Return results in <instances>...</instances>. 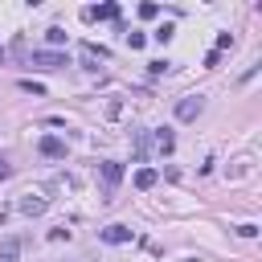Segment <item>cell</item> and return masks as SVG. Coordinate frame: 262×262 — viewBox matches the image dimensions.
<instances>
[{
  "label": "cell",
  "instance_id": "obj_15",
  "mask_svg": "<svg viewBox=\"0 0 262 262\" xmlns=\"http://www.w3.org/2000/svg\"><path fill=\"white\" fill-rule=\"evenodd\" d=\"M45 37H49V45H61V41H66V33H61V29H49Z\"/></svg>",
  "mask_w": 262,
  "mask_h": 262
},
{
  "label": "cell",
  "instance_id": "obj_6",
  "mask_svg": "<svg viewBox=\"0 0 262 262\" xmlns=\"http://www.w3.org/2000/svg\"><path fill=\"white\" fill-rule=\"evenodd\" d=\"M0 262H20V237L16 233L0 237Z\"/></svg>",
  "mask_w": 262,
  "mask_h": 262
},
{
  "label": "cell",
  "instance_id": "obj_2",
  "mask_svg": "<svg viewBox=\"0 0 262 262\" xmlns=\"http://www.w3.org/2000/svg\"><path fill=\"white\" fill-rule=\"evenodd\" d=\"M98 172H102V184H106V196H102V201H111V196H115V188H119V180H123V164L102 160V164H98Z\"/></svg>",
  "mask_w": 262,
  "mask_h": 262
},
{
  "label": "cell",
  "instance_id": "obj_14",
  "mask_svg": "<svg viewBox=\"0 0 262 262\" xmlns=\"http://www.w3.org/2000/svg\"><path fill=\"white\" fill-rule=\"evenodd\" d=\"M143 41H147L143 33H127V45H131V49H143Z\"/></svg>",
  "mask_w": 262,
  "mask_h": 262
},
{
  "label": "cell",
  "instance_id": "obj_11",
  "mask_svg": "<svg viewBox=\"0 0 262 262\" xmlns=\"http://www.w3.org/2000/svg\"><path fill=\"white\" fill-rule=\"evenodd\" d=\"M139 16H143V20H156V16H160V4L143 0V4H139Z\"/></svg>",
  "mask_w": 262,
  "mask_h": 262
},
{
  "label": "cell",
  "instance_id": "obj_4",
  "mask_svg": "<svg viewBox=\"0 0 262 262\" xmlns=\"http://www.w3.org/2000/svg\"><path fill=\"white\" fill-rule=\"evenodd\" d=\"M37 151L49 156V160H66V139H57V135H41V139H37Z\"/></svg>",
  "mask_w": 262,
  "mask_h": 262
},
{
  "label": "cell",
  "instance_id": "obj_8",
  "mask_svg": "<svg viewBox=\"0 0 262 262\" xmlns=\"http://www.w3.org/2000/svg\"><path fill=\"white\" fill-rule=\"evenodd\" d=\"M131 143H135V164H143L147 160V147H151L147 131H131Z\"/></svg>",
  "mask_w": 262,
  "mask_h": 262
},
{
  "label": "cell",
  "instance_id": "obj_3",
  "mask_svg": "<svg viewBox=\"0 0 262 262\" xmlns=\"http://www.w3.org/2000/svg\"><path fill=\"white\" fill-rule=\"evenodd\" d=\"M201 111H205V98H201V94H188V98L176 102V119H184V123H192Z\"/></svg>",
  "mask_w": 262,
  "mask_h": 262
},
{
  "label": "cell",
  "instance_id": "obj_17",
  "mask_svg": "<svg viewBox=\"0 0 262 262\" xmlns=\"http://www.w3.org/2000/svg\"><path fill=\"white\" fill-rule=\"evenodd\" d=\"M0 57H4V53H0Z\"/></svg>",
  "mask_w": 262,
  "mask_h": 262
},
{
  "label": "cell",
  "instance_id": "obj_9",
  "mask_svg": "<svg viewBox=\"0 0 262 262\" xmlns=\"http://www.w3.org/2000/svg\"><path fill=\"white\" fill-rule=\"evenodd\" d=\"M172 147H176V135L164 127V131H156V151L160 156H172Z\"/></svg>",
  "mask_w": 262,
  "mask_h": 262
},
{
  "label": "cell",
  "instance_id": "obj_10",
  "mask_svg": "<svg viewBox=\"0 0 262 262\" xmlns=\"http://www.w3.org/2000/svg\"><path fill=\"white\" fill-rule=\"evenodd\" d=\"M156 180H160V172H156V168H139V172H135V188H143V192H147V188H156Z\"/></svg>",
  "mask_w": 262,
  "mask_h": 262
},
{
  "label": "cell",
  "instance_id": "obj_12",
  "mask_svg": "<svg viewBox=\"0 0 262 262\" xmlns=\"http://www.w3.org/2000/svg\"><path fill=\"white\" fill-rule=\"evenodd\" d=\"M172 33H176V29H172V25H168V20H164V25H160V29H156V33H151V37H156V41H160V45H168V41H172Z\"/></svg>",
  "mask_w": 262,
  "mask_h": 262
},
{
  "label": "cell",
  "instance_id": "obj_1",
  "mask_svg": "<svg viewBox=\"0 0 262 262\" xmlns=\"http://www.w3.org/2000/svg\"><path fill=\"white\" fill-rule=\"evenodd\" d=\"M61 66H70V57L61 49H37L33 53V70H61Z\"/></svg>",
  "mask_w": 262,
  "mask_h": 262
},
{
  "label": "cell",
  "instance_id": "obj_5",
  "mask_svg": "<svg viewBox=\"0 0 262 262\" xmlns=\"http://www.w3.org/2000/svg\"><path fill=\"white\" fill-rule=\"evenodd\" d=\"M98 237L106 246H123V242H131V229L127 225H106V229H98Z\"/></svg>",
  "mask_w": 262,
  "mask_h": 262
},
{
  "label": "cell",
  "instance_id": "obj_7",
  "mask_svg": "<svg viewBox=\"0 0 262 262\" xmlns=\"http://www.w3.org/2000/svg\"><path fill=\"white\" fill-rule=\"evenodd\" d=\"M45 205H49L45 196H33V192H29V196H20V213H25V217H41V213H45Z\"/></svg>",
  "mask_w": 262,
  "mask_h": 262
},
{
  "label": "cell",
  "instance_id": "obj_13",
  "mask_svg": "<svg viewBox=\"0 0 262 262\" xmlns=\"http://www.w3.org/2000/svg\"><path fill=\"white\" fill-rule=\"evenodd\" d=\"M20 90H29V94H37V98L45 94V86H41V82H33V78H20Z\"/></svg>",
  "mask_w": 262,
  "mask_h": 262
},
{
  "label": "cell",
  "instance_id": "obj_16",
  "mask_svg": "<svg viewBox=\"0 0 262 262\" xmlns=\"http://www.w3.org/2000/svg\"><path fill=\"white\" fill-rule=\"evenodd\" d=\"M8 176H12V164H8L4 156H0V180H8Z\"/></svg>",
  "mask_w": 262,
  "mask_h": 262
}]
</instances>
